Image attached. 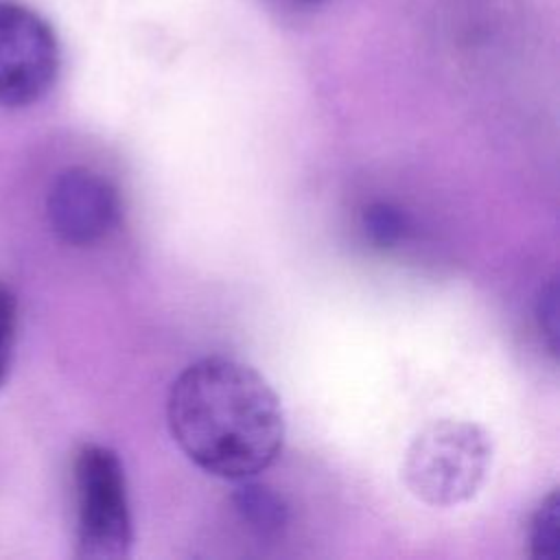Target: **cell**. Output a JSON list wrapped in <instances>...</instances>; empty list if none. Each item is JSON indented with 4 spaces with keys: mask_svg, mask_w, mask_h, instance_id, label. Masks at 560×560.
<instances>
[{
    "mask_svg": "<svg viewBox=\"0 0 560 560\" xmlns=\"http://www.w3.org/2000/svg\"><path fill=\"white\" fill-rule=\"evenodd\" d=\"M59 42L31 7L0 0V107H26L50 92L59 74Z\"/></svg>",
    "mask_w": 560,
    "mask_h": 560,
    "instance_id": "obj_4",
    "label": "cell"
},
{
    "mask_svg": "<svg viewBox=\"0 0 560 560\" xmlns=\"http://www.w3.org/2000/svg\"><path fill=\"white\" fill-rule=\"evenodd\" d=\"M536 315L540 330L547 335V343L551 352L556 354V339H558V293H556V282L551 280L547 287L540 289L538 304H536Z\"/></svg>",
    "mask_w": 560,
    "mask_h": 560,
    "instance_id": "obj_10",
    "label": "cell"
},
{
    "mask_svg": "<svg viewBox=\"0 0 560 560\" xmlns=\"http://www.w3.org/2000/svg\"><path fill=\"white\" fill-rule=\"evenodd\" d=\"M245 481V479H243ZM232 505L238 518L258 538H276L289 523V508L278 492L262 483L245 481L232 492Z\"/></svg>",
    "mask_w": 560,
    "mask_h": 560,
    "instance_id": "obj_6",
    "label": "cell"
},
{
    "mask_svg": "<svg viewBox=\"0 0 560 560\" xmlns=\"http://www.w3.org/2000/svg\"><path fill=\"white\" fill-rule=\"evenodd\" d=\"M363 230L376 247H394L407 234V217L392 203L376 201L363 210Z\"/></svg>",
    "mask_w": 560,
    "mask_h": 560,
    "instance_id": "obj_8",
    "label": "cell"
},
{
    "mask_svg": "<svg viewBox=\"0 0 560 560\" xmlns=\"http://www.w3.org/2000/svg\"><path fill=\"white\" fill-rule=\"evenodd\" d=\"M15 326H18L15 295L9 287L0 284V387L7 383L9 372H11Z\"/></svg>",
    "mask_w": 560,
    "mask_h": 560,
    "instance_id": "obj_9",
    "label": "cell"
},
{
    "mask_svg": "<svg viewBox=\"0 0 560 560\" xmlns=\"http://www.w3.org/2000/svg\"><path fill=\"white\" fill-rule=\"evenodd\" d=\"M293 4H317V2H324V0H289Z\"/></svg>",
    "mask_w": 560,
    "mask_h": 560,
    "instance_id": "obj_11",
    "label": "cell"
},
{
    "mask_svg": "<svg viewBox=\"0 0 560 560\" xmlns=\"http://www.w3.org/2000/svg\"><path fill=\"white\" fill-rule=\"evenodd\" d=\"M175 444L201 470L232 481L256 477L282 451L284 411L252 365L203 357L179 372L166 398Z\"/></svg>",
    "mask_w": 560,
    "mask_h": 560,
    "instance_id": "obj_1",
    "label": "cell"
},
{
    "mask_svg": "<svg viewBox=\"0 0 560 560\" xmlns=\"http://www.w3.org/2000/svg\"><path fill=\"white\" fill-rule=\"evenodd\" d=\"M560 536V501L558 490H551L536 508L529 523V547L538 560H553L558 556Z\"/></svg>",
    "mask_w": 560,
    "mask_h": 560,
    "instance_id": "obj_7",
    "label": "cell"
},
{
    "mask_svg": "<svg viewBox=\"0 0 560 560\" xmlns=\"http://www.w3.org/2000/svg\"><path fill=\"white\" fill-rule=\"evenodd\" d=\"M77 556L118 560L129 553L133 529L125 470L103 444H85L74 457Z\"/></svg>",
    "mask_w": 560,
    "mask_h": 560,
    "instance_id": "obj_3",
    "label": "cell"
},
{
    "mask_svg": "<svg viewBox=\"0 0 560 560\" xmlns=\"http://www.w3.org/2000/svg\"><path fill=\"white\" fill-rule=\"evenodd\" d=\"M52 232L68 245L90 247L112 234L120 219L114 184L88 166L63 168L46 197Z\"/></svg>",
    "mask_w": 560,
    "mask_h": 560,
    "instance_id": "obj_5",
    "label": "cell"
},
{
    "mask_svg": "<svg viewBox=\"0 0 560 560\" xmlns=\"http://www.w3.org/2000/svg\"><path fill=\"white\" fill-rule=\"evenodd\" d=\"M490 457L492 446L479 424L438 420L427 424L407 446L402 481L422 503L453 508L479 492Z\"/></svg>",
    "mask_w": 560,
    "mask_h": 560,
    "instance_id": "obj_2",
    "label": "cell"
}]
</instances>
